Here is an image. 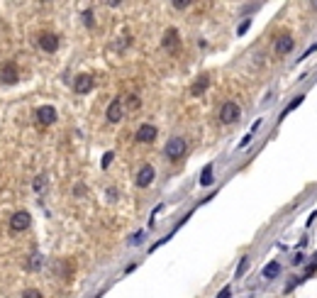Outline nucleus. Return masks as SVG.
Segmentation results:
<instances>
[{
	"label": "nucleus",
	"mask_w": 317,
	"mask_h": 298,
	"mask_svg": "<svg viewBox=\"0 0 317 298\" xmlns=\"http://www.w3.org/2000/svg\"><path fill=\"white\" fill-rule=\"evenodd\" d=\"M239 115H242V108L237 105V103H225L222 108H220V120L225 123V125H232V123H237L239 120Z\"/></svg>",
	"instance_id": "1"
},
{
	"label": "nucleus",
	"mask_w": 317,
	"mask_h": 298,
	"mask_svg": "<svg viewBox=\"0 0 317 298\" xmlns=\"http://www.w3.org/2000/svg\"><path fill=\"white\" fill-rule=\"evenodd\" d=\"M185 147H188V144H185L183 137H173V140H168V144H166V157L176 161V159H181V157L185 154Z\"/></svg>",
	"instance_id": "2"
},
{
	"label": "nucleus",
	"mask_w": 317,
	"mask_h": 298,
	"mask_svg": "<svg viewBox=\"0 0 317 298\" xmlns=\"http://www.w3.org/2000/svg\"><path fill=\"white\" fill-rule=\"evenodd\" d=\"M54 120H56V108H51V105H39L37 108V123L42 127H49Z\"/></svg>",
	"instance_id": "3"
},
{
	"label": "nucleus",
	"mask_w": 317,
	"mask_h": 298,
	"mask_svg": "<svg viewBox=\"0 0 317 298\" xmlns=\"http://www.w3.org/2000/svg\"><path fill=\"white\" fill-rule=\"evenodd\" d=\"M30 225H32V218H30L27 210H17V213L10 218V227H13L15 232H22V230H27Z\"/></svg>",
	"instance_id": "4"
},
{
	"label": "nucleus",
	"mask_w": 317,
	"mask_h": 298,
	"mask_svg": "<svg viewBox=\"0 0 317 298\" xmlns=\"http://www.w3.org/2000/svg\"><path fill=\"white\" fill-rule=\"evenodd\" d=\"M154 176H156L154 166H151V164H144V166L139 169V173H137V186H139V188H147V186L154 181Z\"/></svg>",
	"instance_id": "5"
},
{
	"label": "nucleus",
	"mask_w": 317,
	"mask_h": 298,
	"mask_svg": "<svg viewBox=\"0 0 317 298\" xmlns=\"http://www.w3.org/2000/svg\"><path fill=\"white\" fill-rule=\"evenodd\" d=\"M39 49H44V51H56L59 49V37L54 34V32H42L39 34Z\"/></svg>",
	"instance_id": "6"
},
{
	"label": "nucleus",
	"mask_w": 317,
	"mask_h": 298,
	"mask_svg": "<svg viewBox=\"0 0 317 298\" xmlns=\"http://www.w3.org/2000/svg\"><path fill=\"white\" fill-rule=\"evenodd\" d=\"M17 66L15 64H3V66H0V83H17Z\"/></svg>",
	"instance_id": "7"
},
{
	"label": "nucleus",
	"mask_w": 317,
	"mask_h": 298,
	"mask_svg": "<svg viewBox=\"0 0 317 298\" xmlns=\"http://www.w3.org/2000/svg\"><path fill=\"white\" fill-rule=\"evenodd\" d=\"M93 86H95V81H93V76H91V74H78V76H76V81H74L76 93H88V91H93Z\"/></svg>",
	"instance_id": "8"
},
{
	"label": "nucleus",
	"mask_w": 317,
	"mask_h": 298,
	"mask_svg": "<svg viewBox=\"0 0 317 298\" xmlns=\"http://www.w3.org/2000/svg\"><path fill=\"white\" fill-rule=\"evenodd\" d=\"M122 120V98H115L107 105V123H120Z\"/></svg>",
	"instance_id": "9"
},
{
	"label": "nucleus",
	"mask_w": 317,
	"mask_h": 298,
	"mask_svg": "<svg viewBox=\"0 0 317 298\" xmlns=\"http://www.w3.org/2000/svg\"><path fill=\"white\" fill-rule=\"evenodd\" d=\"M135 140H137V142H154V140H156V127H154V125H142V127L137 130Z\"/></svg>",
	"instance_id": "10"
},
{
	"label": "nucleus",
	"mask_w": 317,
	"mask_h": 298,
	"mask_svg": "<svg viewBox=\"0 0 317 298\" xmlns=\"http://www.w3.org/2000/svg\"><path fill=\"white\" fill-rule=\"evenodd\" d=\"M208 86H210V76H208V74L198 76V78L193 81V86H190V95H203V93L208 91Z\"/></svg>",
	"instance_id": "11"
},
{
	"label": "nucleus",
	"mask_w": 317,
	"mask_h": 298,
	"mask_svg": "<svg viewBox=\"0 0 317 298\" xmlns=\"http://www.w3.org/2000/svg\"><path fill=\"white\" fill-rule=\"evenodd\" d=\"M178 44H181V39H178V30H166V34H164V49H168V51H176L178 49Z\"/></svg>",
	"instance_id": "12"
},
{
	"label": "nucleus",
	"mask_w": 317,
	"mask_h": 298,
	"mask_svg": "<svg viewBox=\"0 0 317 298\" xmlns=\"http://www.w3.org/2000/svg\"><path fill=\"white\" fill-rule=\"evenodd\" d=\"M293 49V37L290 34H281L278 39H276V51L278 54H288Z\"/></svg>",
	"instance_id": "13"
},
{
	"label": "nucleus",
	"mask_w": 317,
	"mask_h": 298,
	"mask_svg": "<svg viewBox=\"0 0 317 298\" xmlns=\"http://www.w3.org/2000/svg\"><path fill=\"white\" fill-rule=\"evenodd\" d=\"M278 274H281V264H278V262H271V264L264 269V276H266V279H276Z\"/></svg>",
	"instance_id": "14"
},
{
	"label": "nucleus",
	"mask_w": 317,
	"mask_h": 298,
	"mask_svg": "<svg viewBox=\"0 0 317 298\" xmlns=\"http://www.w3.org/2000/svg\"><path fill=\"white\" fill-rule=\"evenodd\" d=\"M210 181H212V166H205L203 173H200V184H203V186H210Z\"/></svg>",
	"instance_id": "15"
},
{
	"label": "nucleus",
	"mask_w": 317,
	"mask_h": 298,
	"mask_svg": "<svg viewBox=\"0 0 317 298\" xmlns=\"http://www.w3.org/2000/svg\"><path fill=\"white\" fill-rule=\"evenodd\" d=\"M300 103H302V95H298V98H295V100H293V103H290V105H288V108H286V110H283V115H281V117H286V115H288V112H290V110H293V108H298V105H300Z\"/></svg>",
	"instance_id": "16"
},
{
	"label": "nucleus",
	"mask_w": 317,
	"mask_h": 298,
	"mask_svg": "<svg viewBox=\"0 0 317 298\" xmlns=\"http://www.w3.org/2000/svg\"><path fill=\"white\" fill-rule=\"evenodd\" d=\"M39 264H42V257H39V254H34V257H32V262L27 264V269H32V271H37V269H39Z\"/></svg>",
	"instance_id": "17"
},
{
	"label": "nucleus",
	"mask_w": 317,
	"mask_h": 298,
	"mask_svg": "<svg viewBox=\"0 0 317 298\" xmlns=\"http://www.w3.org/2000/svg\"><path fill=\"white\" fill-rule=\"evenodd\" d=\"M22 298H44V296H42L37 288H30V291H25V293H22Z\"/></svg>",
	"instance_id": "18"
},
{
	"label": "nucleus",
	"mask_w": 317,
	"mask_h": 298,
	"mask_svg": "<svg viewBox=\"0 0 317 298\" xmlns=\"http://www.w3.org/2000/svg\"><path fill=\"white\" fill-rule=\"evenodd\" d=\"M246 267H249V259H246V257H244V259H242V262H239V267H237V276H242V274H244V271H246Z\"/></svg>",
	"instance_id": "19"
},
{
	"label": "nucleus",
	"mask_w": 317,
	"mask_h": 298,
	"mask_svg": "<svg viewBox=\"0 0 317 298\" xmlns=\"http://www.w3.org/2000/svg\"><path fill=\"white\" fill-rule=\"evenodd\" d=\"M127 103H130L132 110H139V98L137 95H130V98H127Z\"/></svg>",
	"instance_id": "20"
},
{
	"label": "nucleus",
	"mask_w": 317,
	"mask_h": 298,
	"mask_svg": "<svg viewBox=\"0 0 317 298\" xmlns=\"http://www.w3.org/2000/svg\"><path fill=\"white\" fill-rule=\"evenodd\" d=\"M112 157H115V154H112V152H107V154H105V157H103V166H105V169H107V166H110V161H112Z\"/></svg>",
	"instance_id": "21"
},
{
	"label": "nucleus",
	"mask_w": 317,
	"mask_h": 298,
	"mask_svg": "<svg viewBox=\"0 0 317 298\" xmlns=\"http://www.w3.org/2000/svg\"><path fill=\"white\" fill-rule=\"evenodd\" d=\"M229 293H232V288H229V286H225V288L217 293V298H229Z\"/></svg>",
	"instance_id": "22"
},
{
	"label": "nucleus",
	"mask_w": 317,
	"mask_h": 298,
	"mask_svg": "<svg viewBox=\"0 0 317 298\" xmlns=\"http://www.w3.org/2000/svg\"><path fill=\"white\" fill-rule=\"evenodd\" d=\"M251 135H254V132H249V135H246V137H244V140L239 142V149H244V147H246V144L251 142Z\"/></svg>",
	"instance_id": "23"
},
{
	"label": "nucleus",
	"mask_w": 317,
	"mask_h": 298,
	"mask_svg": "<svg viewBox=\"0 0 317 298\" xmlns=\"http://www.w3.org/2000/svg\"><path fill=\"white\" fill-rule=\"evenodd\" d=\"M188 0H173V8H185Z\"/></svg>",
	"instance_id": "24"
},
{
	"label": "nucleus",
	"mask_w": 317,
	"mask_h": 298,
	"mask_svg": "<svg viewBox=\"0 0 317 298\" xmlns=\"http://www.w3.org/2000/svg\"><path fill=\"white\" fill-rule=\"evenodd\" d=\"M83 20L91 25V22H93V13H91V10H86V13H83Z\"/></svg>",
	"instance_id": "25"
},
{
	"label": "nucleus",
	"mask_w": 317,
	"mask_h": 298,
	"mask_svg": "<svg viewBox=\"0 0 317 298\" xmlns=\"http://www.w3.org/2000/svg\"><path fill=\"white\" fill-rule=\"evenodd\" d=\"M142 237H144V232H137V235H132V240H130V242L135 245V242H139V240H142Z\"/></svg>",
	"instance_id": "26"
},
{
	"label": "nucleus",
	"mask_w": 317,
	"mask_h": 298,
	"mask_svg": "<svg viewBox=\"0 0 317 298\" xmlns=\"http://www.w3.org/2000/svg\"><path fill=\"white\" fill-rule=\"evenodd\" d=\"M246 27H249V22H242V25H239V30H237V32H239V34H244V32H246Z\"/></svg>",
	"instance_id": "27"
}]
</instances>
